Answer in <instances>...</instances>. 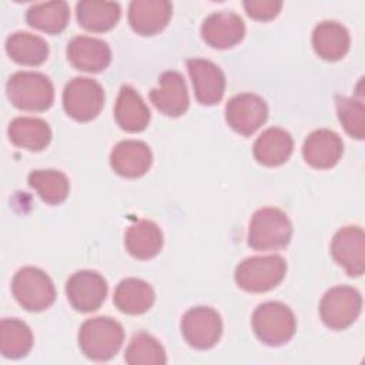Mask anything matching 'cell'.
Segmentation results:
<instances>
[{"label": "cell", "instance_id": "cell-1", "mask_svg": "<svg viewBox=\"0 0 365 365\" xmlns=\"http://www.w3.org/2000/svg\"><path fill=\"white\" fill-rule=\"evenodd\" d=\"M123 341V327L110 317L90 318L78 331V346L93 361L111 359L120 351Z\"/></svg>", "mask_w": 365, "mask_h": 365}, {"label": "cell", "instance_id": "cell-2", "mask_svg": "<svg viewBox=\"0 0 365 365\" xmlns=\"http://www.w3.org/2000/svg\"><path fill=\"white\" fill-rule=\"evenodd\" d=\"M11 104L24 111H44L51 107L54 87L50 78L36 71H17L6 86Z\"/></svg>", "mask_w": 365, "mask_h": 365}, {"label": "cell", "instance_id": "cell-3", "mask_svg": "<svg viewBox=\"0 0 365 365\" xmlns=\"http://www.w3.org/2000/svg\"><path fill=\"white\" fill-rule=\"evenodd\" d=\"M252 331L265 345L279 346L291 341L297 329L294 312L282 302L268 301L257 307L252 314Z\"/></svg>", "mask_w": 365, "mask_h": 365}, {"label": "cell", "instance_id": "cell-4", "mask_svg": "<svg viewBox=\"0 0 365 365\" xmlns=\"http://www.w3.org/2000/svg\"><path fill=\"white\" fill-rule=\"evenodd\" d=\"M292 224L278 208L265 207L254 212L248 228V245L257 251L279 250L289 244Z\"/></svg>", "mask_w": 365, "mask_h": 365}, {"label": "cell", "instance_id": "cell-5", "mask_svg": "<svg viewBox=\"0 0 365 365\" xmlns=\"http://www.w3.org/2000/svg\"><path fill=\"white\" fill-rule=\"evenodd\" d=\"M287 262L279 255H257L241 261L235 268V282L247 292H267L285 277Z\"/></svg>", "mask_w": 365, "mask_h": 365}, {"label": "cell", "instance_id": "cell-6", "mask_svg": "<svg viewBox=\"0 0 365 365\" xmlns=\"http://www.w3.org/2000/svg\"><path fill=\"white\" fill-rule=\"evenodd\" d=\"M16 301L30 312H40L53 305L56 288L50 277L37 267L20 268L11 279Z\"/></svg>", "mask_w": 365, "mask_h": 365}, {"label": "cell", "instance_id": "cell-7", "mask_svg": "<svg viewBox=\"0 0 365 365\" xmlns=\"http://www.w3.org/2000/svg\"><path fill=\"white\" fill-rule=\"evenodd\" d=\"M104 90L93 78L76 77L63 91V107L68 117L87 123L94 120L104 107Z\"/></svg>", "mask_w": 365, "mask_h": 365}, {"label": "cell", "instance_id": "cell-8", "mask_svg": "<svg viewBox=\"0 0 365 365\" xmlns=\"http://www.w3.org/2000/svg\"><path fill=\"white\" fill-rule=\"evenodd\" d=\"M362 311V297L358 289L348 285H338L325 292L319 302L322 322L335 331L352 325Z\"/></svg>", "mask_w": 365, "mask_h": 365}, {"label": "cell", "instance_id": "cell-9", "mask_svg": "<svg viewBox=\"0 0 365 365\" xmlns=\"http://www.w3.org/2000/svg\"><path fill=\"white\" fill-rule=\"evenodd\" d=\"M181 334L190 346L210 349L221 338V317L211 307H194L181 319Z\"/></svg>", "mask_w": 365, "mask_h": 365}, {"label": "cell", "instance_id": "cell-10", "mask_svg": "<svg viewBox=\"0 0 365 365\" xmlns=\"http://www.w3.org/2000/svg\"><path fill=\"white\" fill-rule=\"evenodd\" d=\"M268 118L265 100L252 93L234 96L225 106V120L228 125L241 135L254 134Z\"/></svg>", "mask_w": 365, "mask_h": 365}, {"label": "cell", "instance_id": "cell-11", "mask_svg": "<svg viewBox=\"0 0 365 365\" xmlns=\"http://www.w3.org/2000/svg\"><path fill=\"white\" fill-rule=\"evenodd\" d=\"M107 282L96 271L83 269L74 272L66 284V295L76 311L93 312L98 309L107 297Z\"/></svg>", "mask_w": 365, "mask_h": 365}, {"label": "cell", "instance_id": "cell-12", "mask_svg": "<svg viewBox=\"0 0 365 365\" xmlns=\"http://www.w3.org/2000/svg\"><path fill=\"white\" fill-rule=\"evenodd\" d=\"M332 258L349 277H361L365 271V235L361 227L341 228L331 241Z\"/></svg>", "mask_w": 365, "mask_h": 365}, {"label": "cell", "instance_id": "cell-13", "mask_svg": "<svg viewBox=\"0 0 365 365\" xmlns=\"http://www.w3.org/2000/svg\"><path fill=\"white\" fill-rule=\"evenodd\" d=\"M187 68L197 101L204 106L220 103L225 91V76L222 70L212 61L204 58L187 60Z\"/></svg>", "mask_w": 365, "mask_h": 365}, {"label": "cell", "instance_id": "cell-14", "mask_svg": "<svg viewBox=\"0 0 365 365\" xmlns=\"http://www.w3.org/2000/svg\"><path fill=\"white\" fill-rule=\"evenodd\" d=\"M245 34L242 19L234 11H217L210 14L201 26L202 40L218 50L231 48L238 44Z\"/></svg>", "mask_w": 365, "mask_h": 365}, {"label": "cell", "instance_id": "cell-15", "mask_svg": "<svg viewBox=\"0 0 365 365\" xmlns=\"http://www.w3.org/2000/svg\"><path fill=\"white\" fill-rule=\"evenodd\" d=\"M160 87L150 91L154 107L168 117L182 115L190 106V97L184 77L178 71H164L158 78Z\"/></svg>", "mask_w": 365, "mask_h": 365}, {"label": "cell", "instance_id": "cell-16", "mask_svg": "<svg viewBox=\"0 0 365 365\" xmlns=\"http://www.w3.org/2000/svg\"><path fill=\"white\" fill-rule=\"evenodd\" d=\"M67 58L73 67L87 73H100L111 61L108 44L100 38L77 36L67 46Z\"/></svg>", "mask_w": 365, "mask_h": 365}, {"label": "cell", "instance_id": "cell-17", "mask_svg": "<svg viewBox=\"0 0 365 365\" xmlns=\"http://www.w3.org/2000/svg\"><path fill=\"white\" fill-rule=\"evenodd\" d=\"M153 153L138 140L120 141L110 154V165L115 174L127 178L143 177L151 167Z\"/></svg>", "mask_w": 365, "mask_h": 365}, {"label": "cell", "instance_id": "cell-18", "mask_svg": "<svg viewBox=\"0 0 365 365\" xmlns=\"http://www.w3.org/2000/svg\"><path fill=\"white\" fill-rule=\"evenodd\" d=\"M173 14L167 0H134L128 7V23L141 36H154L164 30Z\"/></svg>", "mask_w": 365, "mask_h": 365}, {"label": "cell", "instance_id": "cell-19", "mask_svg": "<svg viewBox=\"0 0 365 365\" xmlns=\"http://www.w3.org/2000/svg\"><path fill=\"white\" fill-rule=\"evenodd\" d=\"M344 153L341 137L327 128L311 133L302 145V155L307 164L318 170H328L338 164Z\"/></svg>", "mask_w": 365, "mask_h": 365}, {"label": "cell", "instance_id": "cell-20", "mask_svg": "<svg viewBox=\"0 0 365 365\" xmlns=\"http://www.w3.org/2000/svg\"><path fill=\"white\" fill-rule=\"evenodd\" d=\"M163 232L160 227L148 220H138L131 224L124 235V245L128 254L137 259H151L163 248Z\"/></svg>", "mask_w": 365, "mask_h": 365}, {"label": "cell", "instance_id": "cell-21", "mask_svg": "<svg viewBox=\"0 0 365 365\" xmlns=\"http://www.w3.org/2000/svg\"><path fill=\"white\" fill-rule=\"evenodd\" d=\"M114 117L124 131L140 133L148 125L151 114L140 94L133 87L123 86L115 101Z\"/></svg>", "mask_w": 365, "mask_h": 365}, {"label": "cell", "instance_id": "cell-22", "mask_svg": "<svg viewBox=\"0 0 365 365\" xmlns=\"http://www.w3.org/2000/svg\"><path fill=\"white\" fill-rule=\"evenodd\" d=\"M294 141L288 131L279 127L267 128L254 143V157L265 167H278L288 161Z\"/></svg>", "mask_w": 365, "mask_h": 365}, {"label": "cell", "instance_id": "cell-23", "mask_svg": "<svg viewBox=\"0 0 365 365\" xmlns=\"http://www.w3.org/2000/svg\"><path fill=\"white\" fill-rule=\"evenodd\" d=\"M312 46L321 58L327 61L341 60L351 46L349 33L336 21H322L314 29Z\"/></svg>", "mask_w": 365, "mask_h": 365}, {"label": "cell", "instance_id": "cell-24", "mask_svg": "<svg viewBox=\"0 0 365 365\" xmlns=\"http://www.w3.org/2000/svg\"><path fill=\"white\" fill-rule=\"evenodd\" d=\"M155 299L153 287L140 278L123 279L114 291L113 301L115 307L128 315H140L147 312Z\"/></svg>", "mask_w": 365, "mask_h": 365}, {"label": "cell", "instance_id": "cell-25", "mask_svg": "<svg viewBox=\"0 0 365 365\" xmlns=\"http://www.w3.org/2000/svg\"><path fill=\"white\" fill-rule=\"evenodd\" d=\"M76 14L78 24L87 31L103 33L111 30L120 20L121 9L115 1L84 0L77 3Z\"/></svg>", "mask_w": 365, "mask_h": 365}, {"label": "cell", "instance_id": "cell-26", "mask_svg": "<svg viewBox=\"0 0 365 365\" xmlns=\"http://www.w3.org/2000/svg\"><path fill=\"white\" fill-rule=\"evenodd\" d=\"M7 133L14 145L30 151H41L51 141V130L41 118L16 117L9 124Z\"/></svg>", "mask_w": 365, "mask_h": 365}, {"label": "cell", "instance_id": "cell-27", "mask_svg": "<svg viewBox=\"0 0 365 365\" xmlns=\"http://www.w3.org/2000/svg\"><path fill=\"white\" fill-rule=\"evenodd\" d=\"M6 51L17 64L40 66L48 57V44L44 38L36 34L17 31L7 37Z\"/></svg>", "mask_w": 365, "mask_h": 365}, {"label": "cell", "instance_id": "cell-28", "mask_svg": "<svg viewBox=\"0 0 365 365\" xmlns=\"http://www.w3.org/2000/svg\"><path fill=\"white\" fill-rule=\"evenodd\" d=\"M68 19L70 7L61 0L33 4L26 13L29 26L48 34L61 33L67 27Z\"/></svg>", "mask_w": 365, "mask_h": 365}, {"label": "cell", "instance_id": "cell-29", "mask_svg": "<svg viewBox=\"0 0 365 365\" xmlns=\"http://www.w3.org/2000/svg\"><path fill=\"white\" fill-rule=\"evenodd\" d=\"M33 346V334L20 319L6 318L0 324V351L4 358L26 356Z\"/></svg>", "mask_w": 365, "mask_h": 365}, {"label": "cell", "instance_id": "cell-30", "mask_svg": "<svg viewBox=\"0 0 365 365\" xmlns=\"http://www.w3.org/2000/svg\"><path fill=\"white\" fill-rule=\"evenodd\" d=\"M27 180L29 185L37 191L44 202L50 205L63 202L70 191L68 178L57 170H34L29 174Z\"/></svg>", "mask_w": 365, "mask_h": 365}, {"label": "cell", "instance_id": "cell-31", "mask_svg": "<svg viewBox=\"0 0 365 365\" xmlns=\"http://www.w3.org/2000/svg\"><path fill=\"white\" fill-rule=\"evenodd\" d=\"M124 359L130 365H164L167 362L163 345L147 332H138L131 338Z\"/></svg>", "mask_w": 365, "mask_h": 365}, {"label": "cell", "instance_id": "cell-32", "mask_svg": "<svg viewBox=\"0 0 365 365\" xmlns=\"http://www.w3.org/2000/svg\"><path fill=\"white\" fill-rule=\"evenodd\" d=\"M336 113L346 134L352 138L362 140L365 135V107L362 100L338 97Z\"/></svg>", "mask_w": 365, "mask_h": 365}, {"label": "cell", "instance_id": "cell-33", "mask_svg": "<svg viewBox=\"0 0 365 365\" xmlns=\"http://www.w3.org/2000/svg\"><path fill=\"white\" fill-rule=\"evenodd\" d=\"M244 9L247 14L258 21H268L275 19L281 9L282 1L278 0H250L244 1Z\"/></svg>", "mask_w": 365, "mask_h": 365}]
</instances>
